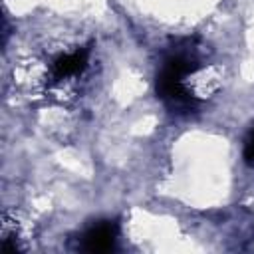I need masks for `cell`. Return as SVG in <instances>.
Returning <instances> with one entry per match:
<instances>
[{"instance_id":"3957f363","label":"cell","mask_w":254,"mask_h":254,"mask_svg":"<svg viewBox=\"0 0 254 254\" xmlns=\"http://www.w3.org/2000/svg\"><path fill=\"white\" fill-rule=\"evenodd\" d=\"M87 56H89L87 50H77V52H73V54L60 56V58L54 62V67H52L54 77H56V79H64V77L77 75L79 71L85 69V65H87Z\"/></svg>"},{"instance_id":"277c9868","label":"cell","mask_w":254,"mask_h":254,"mask_svg":"<svg viewBox=\"0 0 254 254\" xmlns=\"http://www.w3.org/2000/svg\"><path fill=\"white\" fill-rule=\"evenodd\" d=\"M196 67H198V62L196 60H192V58H189L185 54H177V56H171L165 62V67L163 69H167V71H171V73H175L179 77H185V75L192 73Z\"/></svg>"},{"instance_id":"5b68a950","label":"cell","mask_w":254,"mask_h":254,"mask_svg":"<svg viewBox=\"0 0 254 254\" xmlns=\"http://www.w3.org/2000/svg\"><path fill=\"white\" fill-rule=\"evenodd\" d=\"M244 161H246V165L254 167V127L248 133L246 143H244Z\"/></svg>"},{"instance_id":"7a4b0ae2","label":"cell","mask_w":254,"mask_h":254,"mask_svg":"<svg viewBox=\"0 0 254 254\" xmlns=\"http://www.w3.org/2000/svg\"><path fill=\"white\" fill-rule=\"evenodd\" d=\"M115 236H117V226L113 222L103 220L87 230V234L83 238V246L89 252H107L113 248Z\"/></svg>"},{"instance_id":"6da1fadb","label":"cell","mask_w":254,"mask_h":254,"mask_svg":"<svg viewBox=\"0 0 254 254\" xmlns=\"http://www.w3.org/2000/svg\"><path fill=\"white\" fill-rule=\"evenodd\" d=\"M157 93L175 111H190L196 107V97L185 87L183 77L167 69L157 75Z\"/></svg>"}]
</instances>
